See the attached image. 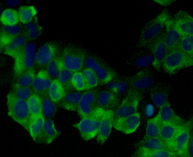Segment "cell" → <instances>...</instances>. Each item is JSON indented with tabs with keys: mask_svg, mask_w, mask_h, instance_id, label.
Segmentation results:
<instances>
[{
	"mask_svg": "<svg viewBox=\"0 0 193 157\" xmlns=\"http://www.w3.org/2000/svg\"><path fill=\"white\" fill-rule=\"evenodd\" d=\"M6 105L8 116L28 132L31 115L27 101L18 98L11 90L6 96Z\"/></svg>",
	"mask_w": 193,
	"mask_h": 157,
	"instance_id": "obj_1",
	"label": "cell"
},
{
	"mask_svg": "<svg viewBox=\"0 0 193 157\" xmlns=\"http://www.w3.org/2000/svg\"><path fill=\"white\" fill-rule=\"evenodd\" d=\"M171 17L168 10L165 9L156 16L148 22L141 31L138 45L145 47L162 31L166 22Z\"/></svg>",
	"mask_w": 193,
	"mask_h": 157,
	"instance_id": "obj_2",
	"label": "cell"
},
{
	"mask_svg": "<svg viewBox=\"0 0 193 157\" xmlns=\"http://www.w3.org/2000/svg\"><path fill=\"white\" fill-rule=\"evenodd\" d=\"M105 110L99 107L89 115L82 118L79 122L73 125L79 130L84 140H89L97 135Z\"/></svg>",
	"mask_w": 193,
	"mask_h": 157,
	"instance_id": "obj_3",
	"label": "cell"
},
{
	"mask_svg": "<svg viewBox=\"0 0 193 157\" xmlns=\"http://www.w3.org/2000/svg\"><path fill=\"white\" fill-rule=\"evenodd\" d=\"M193 65V58L176 49L168 52L163 61L162 67L165 72L173 75L180 70Z\"/></svg>",
	"mask_w": 193,
	"mask_h": 157,
	"instance_id": "obj_4",
	"label": "cell"
},
{
	"mask_svg": "<svg viewBox=\"0 0 193 157\" xmlns=\"http://www.w3.org/2000/svg\"><path fill=\"white\" fill-rule=\"evenodd\" d=\"M36 48L32 42L26 44L14 59L13 72L17 78L27 70L33 67L36 62Z\"/></svg>",
	"mask_w": 193,
	"mask_h": 157,
	"instance_id": "obj_5",
	"label": "cell"
},
{
	"mask_svg": "<svg viewBox=\"0 0 193 157\" xmlns=\"http://www.w3.org/2000/svg\"><path fill=\"white\" fill-rule=\"evenodd\" d=\"M60 56L65 68L73 73L80 72L83 69L86 53L82 48L73 46L67 47Z\"/></svg>",
	"mask_w": 193,
	"mask_h": 157,
	"instance_id": "obj_6",
	"label": "cell"
},
{
	"mask_svg": "<svg viewBox=\"0 0 193 157\" xmlns=\"http://www.w3.org/2000/svg\"><path fill=\"white\" fill-rule=\"evenodd\" d=\"M143 98L140 91L129 89L126 97L116 109L115 114V118L127 116L136 112L139 103Z\"/></svg>",
	"mask_w": 193,
	"mask_h": 157,
	"instance_id": "obj_7",
	"label": "cell"
},
{
	"mask_svg": "<svg viewBox=\"0 0 193 157\" xmlns=\"http://www.w3.org/2000/svg\"><path fill=\"white\" fill-rule=\"evenodd\" d=\"M84 64L92 70L95 75L99 84H107L116 76L115 71L97 58L92 56L85 60Z\"/></svg>",
	"mask_w": 193,
	"mask_h": 157,
	"instance_id": "obj_8",
	"label": "cell"
},
{
	"mask_svg": "<svg viewBox=\"0 0 193 157\" xmlns=\"http://www.w3.org/2000/svg\"><path fill=\"white\" fill-rule=\"evenodd\" d=\"M166 30L162 31L146 47L153 53L154 56L152 65L157 71H159L166 55L168 52L166 42Z\"/></svg>",
	"mask_w": 193,
	"mask_h": 157,
	"instance_id": "obj_9",
	"label": "cell"
},
{
	"mask_svg": "<svg viewBox=\"0 0 193 157\" xmlns=\"http://www.w3.org/2000/svg\"><path fill=\"white\" fill-rule=\"evenodd\" d=\"M98 90L91 89L82 94L77 109L78 114L82 119L89 115L99 107Z\"/></svg>",
	"mask_w": 193,
	"mask_h": 157,
	"instance_id": "obj_10",
	"label": "cell"
},
{
	"mask_svg": "<svg viewBox=\"0 0 193 157\" xmlns=\"http://www.w3.org/2000/svg\"><path fill=\"white\" fill-rule=\"evenodd\" d=\"M140 123V114L137 112L130 115L114 119L113 127L126 134L134 132Z\"/></svg>",
	"mask_w": 193,
	"mask_h": 157,
	"instance_id": "obj_11",
	"label": "cell"
},
{
	"mask_svg": "<svg viewBox=\"0 0 193 157\" xmlns=\"http://www.w3.org/2000/svg\"><path fill=\"white\" fill-rule=\"evenodd\" d=\"M59 51V47L57 45L51 42H47L37 52L35 63L39 66H46L51 60L58 55Z\"/></svg>",
	"mask_w": 193,
	"mask_h": 157,
	"instance_id": "obj_12",
	"label": "cell"
},
{
	"mask_svg": "<svg viewBox=\"0 0 193 157\" xmlns=\"http://www.w3.org/2000/svg\"><path fill=\"white\" fill-rule=\"evenodd\" d=\"M193 128V118L191 117L184 124L182 130L175 141L176 152L179 157H190L187 146L189 138Z\"/></svg>",
	"mask_w": 193,
	"mask_h": 157,
	"instance_id": "obj_13",
	"label": "cell"
},
{
	"mask_svg": "<svg viewBox=\"0 0 193 157\" xmlns=\"http://www.w3.org/2000/svg\"><path fill=\"white\" fill-rule=\"evenodd\" d=\"M115 116L114 110H105L97 134V140L99 144L103 145L110 135L113 127Z\"/></svg>",
	"mask_w": 193,
	"mask_h": 157,
	"instance_id": "obj_14",
	"label": "cell"
},
{
	"mask_svg": "<svg viewBox=\"0 0 193 157\" xmlns=\"http://www.w3.org/2000/svg\"><path fill=\"white\" fill-rule=\"evenodd\" d=\"M126 81L130 88L140 91L149 87L153 84V79L150 72L144 69L127 77Z\"/></svg>",
	"mask_w": 193,
	"mask_h": 157,
	"instance_id": "obj_15",
	"label": "cell"
},
{
	"mask_svg": "<svg viewBox=\"0 0 193 157\" xmlns=\"http://www.w3.org/2000/svg\"><path fill=\"white\" fill-rule=\"evenodd\" d=\"M172 18L182 35H193V18L188 12L180 10Z\"/></svg>",
	"mask_w": 193,
	"mask_h": 157,
	"instance_id": "obj_16",
	"label": "cell"
},
{
	"mask_svg": "<svg viewBox=\"0 0 193 157\" xmlns=\"http://www.w3.org/2000/svg\"><path fill=\"white\" fill-rule=\"evenodd\" d=\"M52 81L46 70L42 69L35 75L32 88L35 93L42 97L48 94Z\"/></svg>",
	"mask_w": 193,
	"mask_h": 157,
	"instance_id": "obj_17",
	"label": "cell"
},
{
	"mask_svg": "<svg viewBox=\"0 0 193 157\" xmlns=\"http://www.w3.org/2000/svg\"><path fill=\"white\" fill-rule=\"evenodd\" d=\"M166 42L168 52L178 48L182 35L171 17L165 24Z\"/></svg>",
	"mask_w": 193,
	"mask_h": 157,
	"instance_id": "obj_18",
	"label": "cell"
},
{
	"mask_svg": "<svg viewBox=\"0 0 193 157\" xmlns=\"http://www.w3.org/2000/svg\"><path fill=\"white\" fill-rule=\"evenodd\" d=\"M159 109L158 113L163 125H180L184 124L186 122L184 119L175 113L168 101Z\"/></svg>",
	"mask_w": 193,
	"mask_h": 157,
	"instance_id": "obj_19",
	"label": "cell"
},
{
	"mask_svg": "<svg viewBox=\"0 0 193 157\" xmlns=\"http://www.w3.org/2000/svg\"><path fill=\"white\" fill-rule=\"evenodd\" d=\"M51 119H45L41 132L37 143L49 144L60 135Z\"/></svg>",
	"mask_w": 193,
	"mask_h": 157,
	"instance_id": "obj_20",
	"label": "cell"
},
{
	"mask_svg": "<svg viewBox=\"0 0 193 157\" xmlns=\"http://www.w3.org/2000/svg\"><path fill=\"white\" fill-rule=\"evenodd\" d=\"M98 103L99 107L106 110L117 109L120 104L117 95L110 90L103 91L99 93Z\"/></svg>",
	"mask_w": 193,
	"mask_h": 157,
	"instance_id": "obj_21",
	"label": "cell"
},
{
	"mask_svg": "<svg viewBox=\"0 0 193 157\" xmlns=\"http://www.w3.org/2000/svg\"><path fill=\"white\" fill-rule=\"evenodd\" d=\"M22 30L18 23L14 25H4L0 29V51L16 37L19 35Z\"/></svg>",
	"mask_w": 193,
	"mask_h": 157,
	"instance_id": "obj_22",
	"label": "cell"
},
{
	"mask_svg": "<svg viewBox=\"0 0 193 157\" xmlns=\"http://www.w3.org/2000/svg\"><path fill=\"white\" fill-rule=\"evenodd\" d=\"M184 125V124L180 125L163 124L159 136L164 141L176 148V139L183 128Z\"/></svg>",
	"mask_w": 193,
	"mask_h": 157,
	"instance_id": "obj_23",
	"label": "cell"
},
{
	"mask_svg": "<svg viewBox=\"0 0 193 157\" xmlns=\"http://www.w3.org/2000/svg\"><path fill=\"white\" fill-rule=\"evenodd\" d=\"M135 147L136 148L140 147L150 149L165 150L176 152L175 147L164 141L159 136L149 138L141 143H137Z\"/></svg>",
	"mask_w": 193,
	"mask_h": 157,
	"instance_id": "obj_24",
	"label": "cell"
},
{
	"mask_svg": "<svg viewBox=\"0 0 193 157\" xmlns=\"http://www.w3.org/2000/svg\"><path fill=\"white\" fill-rule=\"evenodd\" d=\"M163 124L158 113L154 117L147 121L145 134L138 143L143 142L151 138L159 136Z\"/></svg>",
	"mask_w": 193,
	"mask_h": 157,
	"instance_id": "obj_25",
	"label": "cell"
},
{
	"mask_svg": "<svg viewBox=\"0 0 193 157\" xmlns=\"http://www.w3.org/2000/svg\"><path fill=\"white\" fill-rule=\"evenodd\" d=\"M132 157H179L176 152L165 150H156L143 147L137 148Z\"/></svg>",
	"mask_w": 193,
	"mask_h": 157,
	"instance_id": "obj_26",
	"label": "cell"
},
{
	"mask_svg": "<svg viewBox=\"0 0 193 157\" xmlns=\"http://www.w3.org/2000/svg\"><path fill=\"white\" fill-rule=\"evenodd\" d=\"M27 42L24 37L20 34L4 48L3 53L15 59L26 45Z\"/></svg>",
	"mask_w": 193,
	"mask_h": 157,
	"instance_id": "obj_27",
	"label": "cell"
},
{
	"mask_svg": "<svg viewBox=\"0 0 193 157\" xmlns=\"http://www.w3.org/2000/svg\"><path fill=\"white\" fill-rule=\"evenodd\" d=\"M82 94L72 91L66 93L57 104L58 106L70 111L77 110Z\"/></svg>",
	"mask_w": 193,
	"mask_h": 157,
	"instance_id": "obj_28",
	"label": "cell"
},
{
	"mask_svg": "<svg viewBox=\"0 0 193 157\" xmlns=\"http://www.w3.org/2000/svg\"><path fill=\"white\" fill-rule=\"evenodd\" d=\"M42 31L43 28L38 23L36 16L31 21L25 24L22 30V35L27 41L32 40L37 38Z\"/></svg>",
	"mask_w": 193,
	"mask_h": 157,
	"instance_id": "obj_29",
	"label": "cell"
},
{
	"mask_svg": "<svg viewBox=\"0 0 193 157\" xmlns=\"http://www.w3.org/2000/svg\"><path fill=\"white\" fill-rule=\"evenodd\" d=\"M45 120L42 114L31 115L28 133L33 140L36 143L42 131Z\"/></svg>",
	"mask_w": 193,
	"mask_h": 157,
	"instance_id": "obj_30",
	"label": "cell"
},
{
	"mask_svg": "<svg viewBox=\"0 0 193 157\" xmlns=\"http://www.w3.org/2000/svg\"><path fill=\"white\" fill-rule=\"evenodd\" d=\"M66 92L58 79L52 80L48 90L52 100L57 104L65 96Z\"/></svg>",
	"mask_w": 193,
	"mask_h": 157,
	"instance_id": "obj_31",
	"label": "cell"
},
{
	"mask_svg": "<svg viewBox=\"0 0 193 157\" xmlns=\"http://www.w3.org/2000/svg\"><path fill=\"white\" fill-rule=\"evenodd\" d=\"M46 67V70L49 76L51 78L55 79L58 78L65 68L61 56L59 55L51 60Z\"/></svg>",
	"mask_w": 193,
	"mask_h": 157,
	"instance_id": "obj_32",
	"label": "cell"
},
{
	"mask_svg": "<svg viewBox=\"0 0 193 157\" xmlns=\"http://www.w3.org/2000/svg\"><path fill=\"white\" fill-rule=\"evenodd\" d=\"M42 103V114L45 119H51L55 114L57 107L55 103L50 98L49 94L41 97Z\"/></svg>",
	"mask_w": 193,
	"mask_h": 157,
	"instance_id": "obj_33",
	"label": "cell"
},
{
	"mask_svg": "<svg viewBox=\"0 0 193 157\" xmlns=\"http://www.w3.org/2000/svg\"><path fill=\"white\" fill-rule=\"evenodd\" d=\"M19 21L25 24L32 20L36 16L37 11L33 5L22 6L18 10Z\"/></svg>",
	"mask_w": 193,
	"mask_h": 157,
	"instance_id": "obj_34",
	"label": "cell"
},
{
	"mask_svg": "<svg viewBox=\"0 0 193 157\" xmlns=\"http://www.w3.org/2000/svg\"><path fill=\"white\" fill-rule=\"evenodd\" d=\"M0 20L4 25L17 24L19 21L18 12L13 9H6L0 16Z\"/></svg>",
	"mask_w": 193,
	"mask_h": 157,
	"instance_id": "obj_35",
	"label": "cell"
},
{
	"mask_svg": "<svg viewBox=\"0 0 193 157\" xmlns=\"http://www.w3.org/2000/svg\"><path fill=\"white\" fill-rule=\"evenodd\" d=\"M73 73L70 70L64 68L58 78V79L66 93L73 91L75 89L72 84V79Z\"/></svg>",
	"mask_w": 193,
	"mask_h": 157,
	"instance_id": "obj_36",
	"label": "cell"
},
{
	"mask_svg": "<svg viewBox=\"0 0 193 157\" xmlns=\"http://www.w3.org/2000/svg\"><path fill=\"white\" fill-rule=\"evenodd\" d=\"M27 102L31 115L42 114V100L38 94L33 93L27 100Z\"/></svg>",
	"mask_w": 193,
	"mask_h": 157,
	"instance_id": "obj_37",
	"label": "cell"
},
{
	"mask_svg": "<svg viewBox=\"0 0 193 157\" xmlns=\"http://www.w3.org/2000/svg\"><path fill=\"white\" fill-rule=\"evenodd\" d=\"M35 75V70L33 67L20 75L16 78L17 80L15 82L21 86L30 87Z\"/></svg>",
	"mask_w": 193,
	"mask_h": 157,
	"instance_id": "obj_38",
	"label": "cell"
},
{
	"mask_svg": "<svg viewBox=\"0 0 193 157\" xmlns=\"http://www.w3.org/2000/svg\"><path fill=\"white\" fill-rule=\"evenodd\" d=\"M177 49L193 58V35H182Z\"/></svg>",
	"mask_w": 193,
	"mask_h": 157,
	"instance_id": "obj_39",
	"label": "cell"
},
{
	"mask_svg": "<svg viewBox=\"0 0 193 157\" xmlns=\"http://www.w3.org/2000/svg\"><path fill=\"white\" fill-rule=\"evenodd\" d=\"M127 85L126 81L120 79L112 80L107 84L109 90L117 95L123 94L126 90Z\"/></svg>",
	"mask_w": 193,
	"mask_h": 157,
	"instance_id": "obj_40",
	"label": "cell"
},
{
	"mask_svg": "<svg viewBox=\"0 0 193 157\" xmlns=\"http://www.w3.org/2000/svg\"><path fill=\"white\" fill-rule=\"evenodd\" d=\"M11 91L18 98L27 101L34 93L32 88L21 86L16 82L13 83Z\"/></svg>",
	"mask_w": 193,
	"mask_h": 157,
	"instance_id": "obj_41",
	"label": "cell"
},
{
	"mask_svg": "<svg viewBox=\"0 0 193 157\" xmlns=\"http://www.w3.org/2000/svg\"><path fill=\"white\" fill-rule=\"evenodd\" d=\"M86 85V90L92 89L99 84L98 79L91 69L87 68L82 72Z\"/></svg>",
	"mask_w": 193,
	"mask_h": 157,
	"instance_id": "obj_42",
	"label": "cell"
},
{
	"mask_svg": "<svg viewBox=\"0 0 193 157\" xmlns=\"http://www.w3.org/2000/svg\"><path fill=\"white\" fill-rule=\"evenodd\" d=\"M72 84L74 88L78 91L86 90L85 80L82 72L74 73L72 79Z\"/></svg>",
	"mask_w": 193,
	"mask_h": 157,
	"instance_id": "obj_43",
	"label": "cell"
},
{
	"mask_svg": "<svg viewBox=\"0 0 193 157\" xmlns=\"http://www.w3.org/2000/svg\"><path fill=\"white\" fill-rule=\"evenodd\" d=\"M151 97L155 105L159 108L168 101L167 94L163 92H153L151 93Z\"/></svg>",
	"mask_w": 193,
	"mask_h": 157,
	"instance_id": "obj_44",
	"label": "cell"
},
{
	"mask_svg": "<svg viewBox=\"0 0 193 157\" xmlns=\"http://www.w3.org/2000/svg\"><path fill=\"white\" fill-rule=\"evenodd\" d=\"M153 60L152 55H148L143 57L138 58L136 60V63L137 66L139 67H145L150 64H152Z\"/></svg>",
	"mask_w": 193,
	"mask_h": 157,
	"instance_id": "obj_45",
	"label": "cell"
},
{
	"mask_svg": "<svg viewBox=\"0 0 193 157\" xmlns=\"http://www.w3.org/2000/svg\"><path fill=\"white\" fill-rule=\"evenodd\" d=\"M187 149L190 157L193 156V134L192 130L190 134L187 146Z\"/></svg>",
	"mask_w": 193,
	"mask_h": 157,
	"instance_id": "obj_46",
	"label": "cell"
},
{
	"mask_svg": "<svg viewBox=\"0 0 193 157\" xmlns=\"http://www.w3.org/2000/svg\"><path fill=\"white\" fill-rule=\"evenodd\" d=\"M153 1L156 3L165 6H166L170 5L176 1L175 0H153Z\"/></svg>",
	"mask_w": 193,
	"mask_h": 157,
	"instance_id": "obj_47",
	"label": "cell"
},
{
	"mask_svg": "<svg viewBox=\"0 0 193 157\" xmlns=\"http://www.w3.org/2000/svg\"><path fill=\"white\" fill-rule=\"evenodd\" d=\"M21 2V0L6 1V2L7 5L11 7L16 6L20 4Z\"/></svg>",
	"mask_w": 193,
	"mask_h": 157,
	"instance_id": "obj_48",
	"label": "cell"
}]
</instances>
